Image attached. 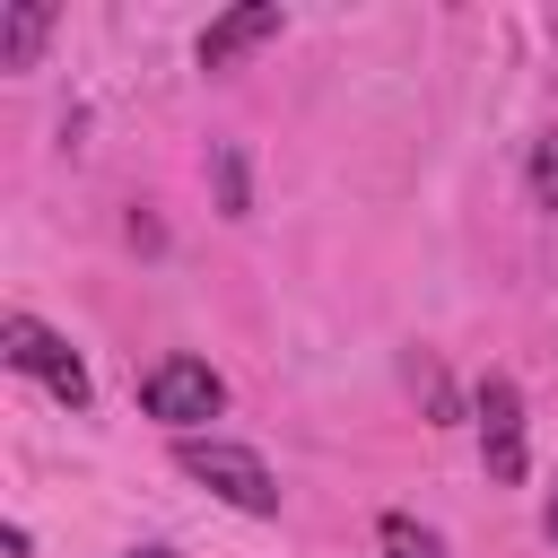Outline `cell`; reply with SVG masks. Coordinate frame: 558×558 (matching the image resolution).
<instances>
[{"label": "cell", "instance_id": "cell-1", "mask_svg": "<svg viewBox=\"0 0 558 558\" xmlns=\"http://www.w3.org/2000/svg\"><path fill=\"white\" fill-rule=\"evenodd\" d=\"M174 462H183V480H201V488H209V497H227L235 514H279V480H270V462H262L253 445L183 436V445H174Z\"/></svg>", "mask_w": 558, "mask_h": 558}, {"label": "cell", "instance_id": "cell-2", "mask_svg": "<svg viewBox=\"0 0 558 558\" xmlns=\"http://www.w3.org/2000/svg\"><path fill=\"white\" fill-rule=\"evenodd\" d=\"M0 357H9L17 375H35L52 401H70V410H87V401H96V384H87L78 349H70L52 323H35V314H0Z\"/></svg>", "mask_w": 558, "mask_h": 558}, {"label": "cell", "instance_id": "cell-3", "mask_svg": "<svg viewBox=\"0 0 558 558\" xmlns=\"http://www.w3.org/2000/svg\"><path fill=\"white\" fill-rule=\"evenodd\" d=\"M140 410L166 418V427H192V418H218L227 410V384L201 366V357H157L140 375Z\"/></svg>", "mask_w": 558, "mask_h": 558}, {"label": "cell", "instance_id": "cell-4", "mask_svg": "<svg viewBox=\"0 0 558 558\" xmlns=\"http://www.w3.org/2000/svg\"><path fill=\"white\" fill-rule=\"evenodd\" d=\"M480 453H488V480H497V488L523 480V392H514L506 375L480 384Z\"/></svg>", "mask_w": 558, "mask_h": 558}, {"label": "cell", "instance_id": "cell-5", "mask_svg": "<svg viewBox=\"0 0 558 558\" xmlns=\"http://www.w3.org/2000/svg\"><path fill=\"white\" fill-rule=\"evenodd\" d=\"M279 35V0H244V9H227L209 35H201V70H235L253 44H270Z\"/></svg>", "mask_w": 558, "mask_h": 558}, {"label": "cell", "instance_id": "cell-6", "mask_svg": "<svg viewBox=\"0 0 558 558\" xmlns=\"http://www.w3.org/2000/svg\"><path fill=\"white\" fill-rule=\"evenodd\" d=\"M44 35H52V9L44 0H9L0 9V70H35Z\"/></svg>", "mask_w": 558, "mask_h": 558}, {"label": "cell", "instance_id": "cell-7", "mask_svg": "<svg viewBox=\"0 0 558 558\" xmlns=\"http://www.w3.org/2000/svg\"><path fill=\"white\" fill-rule=\"evenodd\" d=\"M375 541H384V558H445V541H436L418 514H384V523H375Z\"/></svg>", "mask_w": 558, "mask_h": 558}, {"label": "cell", "instance_id": "cell-8", "mask_svg": "<svg viewBox=\"0 0 558 558\" xmlns=\"http://www.w3.org/2000/svg\"><path fill=\"white\" fill-rule=\"evenodd\" d=\"M209 166H218V209L244 218V209H253V192H244V148H209Z\"/></svg>", "mask_w": 558, "mask_h": 558}, {"label": "cell", "instance_id": "cell-9", "mask_svg": "<svg viewBox=\"0 0 558 558\" xmlns=\"http://www.w3.org/2000/svg\"><path fill=\"white\" fill-rule=\"evenodd\" d=\"M532 201H541V209H558V122L532 140Z\"/></svg>", "mask_w": 558, "mask_h": 558}, {"label": "cell", "instance_id": "cell-10", "mask_svg": "<svg viewBox=\"0 0 558 558\" xmlns=\"http://www.w3.org/2000/svg\"><path fill=\"white\" fill-rule=\"evenodd\" d=\"M541 532H549V541H558V488H549V506H541Z\"/></svg>", "mask_w": 558, "mask_h": 558}, {"label": "cell", "instance_id": "cell-11", "mask_svg": "<svg viewBox=\"0 0 558 558\" xmlns=\"http://www.w3.org/2000/svg\"><path fill=\"white\" fill-rule=\"evenodd\" d=\"M131 558H174V549H131Z\"/></svg>", "mask_w": 558, "mask_h": 558}]
</instances>
